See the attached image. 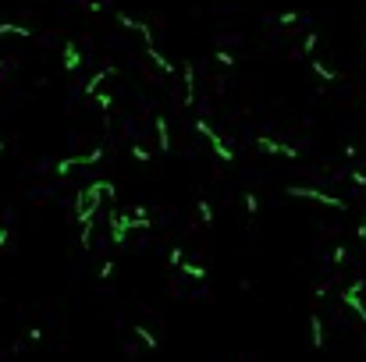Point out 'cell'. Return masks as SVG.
<instances>
[{
  "label": "cell",
  "instance_id": "1",
  "mask_svg": "<svg viewBox=\"0 0 366 362\" xmlns=\"http://www.w3.org/2000/svg\"><path fill=\"white\" fill-rule=\"evenodd\" d=\"M196 132H199V135H207V139H210V146H214V153H217L220 160H225V163H235V153H231V149H228L225 142H220V135L214 132V128H210L207 121H196Z\"/></svg>",
  "mask_w": 366,
  "mask_h": 362
},
{
  "label": "cell",
  "instance_id": "2",
  "mask_svg": "<svg viewBox=\"0 0 366 362\" xmlns=\"http://www.w3.org/2000/svg\"><path fill=\"white\" fill-rule=\"evenodd\" d=\"M288 196H302V199H317L323 206H334V210H345V199L338 196H328V192H320V188H288Z\"/></svg>",
  "mask_w": 366,
  "mask_h": 362
},
{
  "label": "cell",
  "instance_id": "3",
  "mask_svg": "<svg viewBox=\"0 0 366 362\" xmlns=\"http://www.w3.org/2000/svg\"><path fill=\"white\" fill-rule=\"evenodd\" d=\"M256 146H260V149H267V153H274V157H284V160H299V157H302L295 146H288V142H274V139H267V135H260Z\"/></svg>",
  "mask_w": 366,
  "mask_h": 362
},
{
  "label": "cell",
  "instance_id": "4",
  "mask_svg": "<svg viewBox=\"0 0 366 362\" xmlns=\"http://www.w3.org/2000/svg\"><path fill=\"white\" fill-rule=\"evenodd\" d=\"M359 295H363V281H352L349 288H345L341 302L349 306V309H352V313H356V316L363 319V324H366V306H363V298H359Z\"/></svg>",
  "mask_w": 366,
  "mask_h": 362
},
{
  "label": "cell",
  "instance_id": "5",
  "mask_svg": "<svg viewBox=\"0 0 366 362\" xmlns=\"http://www.w3.org/2000/svg\"><path fill=\"white\" fill-rule=\"evenodd\" d=\"M128 231H132V217H125V213H111V242L125 245Z\"/></svg>",
  "mask_w": 366,
  "mask_h": 362
},
{
  "label": "cell",
  "instance_id": "6",
  "mask_svg": "<svg viewBox=\"0 0 366 362\" xmlns=\"http://www.w3.org/2000/svg\"><path fill=\"white\" fill-rule=\"evenodd\" d=\"M100 160H104V149L96 146V149H89L86 157H71V160H60V163H57V174H68L71 167H86V163H100Z\"/></svg>",
  "mask_w": 366,
  "mask_h": 362
},
{
  "label": "cell",
  "instance_id": "7",
  "mask_svg": "<svg viewBox=\"0 0 366 362\" xmlns=\"http://www.w3.org/2000/svg\"><path fill=\"white\" fill-rule=\"evenodd\" d=\"M117 21H121V25H125V29L139 32V36H142V43H146V47H153V32H150V25H146V21H135V18H128L125 11H117Z\"/></svg>",
  "mask_w": 366,
  "mask_h": 362
},
{
  "label": "cell",
  "instance_id": "8",
  "mask_svg": "<svg viewBox=\"0 0 366 362\" xmlns=\"http://www.w3.org/2000/svg\"><path fill=\"white\" fill-rule=\"evenodd\" d=\"M157 142H160V153H171V124H168V117L164 114H157Z\"/></svg>",
  "mask_w": 366,
  "mask_h": 362
},
{
  "label": "cell",
  "instance_id": "9",
  "mask_svg": "<svg viewBox=\"0 0 366 362\" xmlns=\"http://www.w3.org/2000/svg\"><path fill=\"white\" fill-rule=\"evenodd\" d=\"M181 71H185V100H181V103L192 106L196 103V68H192V60L181 64Z\"/></svg>",
  "mask_w": 366,
  "mask_h": 362
},
{
  "label": "cell",
  "instance_id": "10",
  "mask_svg": "<svg viewBox=\"0 0 366 362\" xmlns=\"http://www.w3.org/2000/svg\"><path fill=\"white\" fill-rule=\"evenodd\" d=\"M146 57H150V60L157 64V68H160V71H164V75H174V71H178V68H174V64H171V57H168V54H160L157 47H146Z\"/></svg>",
  "mask_w": 366,
  "mask_h": 362
},
{
  "label": "cell",
  "instance_id": "11",
  "mask_svg": "<svg viewBox=\"0 0 366 362\" xmlns=\"http://www.w3.org/2000/svg\"><path fill=\"white\" fill-rule=\"evenodd\" d=\"M117 75V68H100L89 82H86V96H93V93H100V85H104L107 78H114Z\"/></svg>",
  "mask_w": 366,
  "mask_h": 362
},
{
  "label": "cell",
  "instance_id": "12",
  "mask_svg": "<svg viewBox=\"0 0 366 362\" xmlns=\"http://www.w3.org/2000/svg\"><path fill=\"white\" fill-rule=\"evenodd\" d=\"M310 68H313V75H317V78H323V82H338V78H341V75H338L334 68H328L323 60H313Z\"/></svg>",
  "mask_w": 366,
  "mask_h": 362
},
{
  "label": "cell",
  "instance_id": "13",
  "mask_svg": "<svg viewBox=\"0 0 366 362\" xmlns=\"http://www.w3.org/2000/svg\"><path fill=\"white\" fill-rule=\"evenodd\" d=\"M310 337H313V348H323V319L310 316Z\"/></svg>",
  "mask_w": 366,
  "mask_h": 362
},
{
  "label": "cell",
  "instance_id": "14",
  "mask_svg": "<svg viewBox=\"0 0 366 362\" xmlns=\"http://www.w3.org/2000/svg\"><path fill=\"white\" fill-rule=\"evenodd\" d=\"M65 64H68V71H75L78 64H82V54L75 50V43H68V47H65Z\"/></svg>",
  "mask_w": 366,
  "mask_h": 362
},
{
  "label": "cell",
  "instance_id": "15",
  "mask_svg": "<svg viewBox=\"0 0 366 362\" xmlns=\"http://www.w3.org/2000/svg\"><path fill=\"white\" fill-rule=\"evenodd\" d=\"M178 270H181V273H189V277H196V281H207V267H196V263H181Z\"/></svg>",
  "mask_w": 366,
  "mask_h": 362
},
{
  "label": "cell",
  "instance_id": "16",
  "mask_svg": "<svg viewBox=\"0 0 366 362\" xmlns=\"http://www.w3.org/2000/svg\"><path fill=\"white\" fill-rule=\"evenodd\" d=\"M93 100L100 103V111H104V114L114 111V96H111V93H93Z\"/></svg>",
  "mask_w": 366,
  "mask_h": 362
},
{
  "label": "cell",
  "instance_id": "17",
  "mask_svg": "<svg viewBox=\"0 0 366 362\" xmlns=\"http://www.w3.org/2000/svg\"><path fill=\"white\" fill-rule=\"evenodd\" d=\"M135 337L142 341V345H146V348H157V337L146 330V327H142V324H135Z\"/></svg>",
  "mask_w": 366,
  "mask_h": 362
},
{
  "label": "cell",
  "instance_id": "18",
  "mask_svg": "<svg viewBox=\"0 0 366 362\" xmlns=\"http://www.w3.org/2000/svg\"><path fill=\"white\" fill-rule=\"evenodd\" d=\"M196 210H199V220H203V224H214V206H210L207 199H199Z\"/></svg>",
  "mask_w": 366,
  "mask_h": 362
},
{
  "label": "cell",
  "instance_id": "19",
  "mask_svg": "<svg viewBox=\"0 0 366 362\" xmlns=\"http://www.w3.org/2000/svg\"><path fill=\"white\" fill-rule=\"evenodd\" d=\"M132 157H135L139 163H150V160H153V153H150L146 146H132Z\"/></svg>",
  "mask_w": 366,
  "mask_h": 362
},
{
  "label": "cell",
  "instance_id": "20",
  "mask_svg": "<svg viewBox=\"0 0 366 362\" xmlns=\"http://www.w3.org/2000/svg\"><path fill=\"white\" fill-rule=\"evenodd\" d=\"M317 39H320L317 32H306V36H302V54H313V50H317Z\"/></svg>",
  "mask_w": 366,
  "mask_h": 362
},
{
  "label": "cell",
  "instance_id": "21",
  "mask_svg": "<svg viewBox=\"0 0 366 362\" xmlns=\"http://www.w3.org/2000/svg\"><path fill=\"white\" fill-rule=\"evenodd\" d=\"M217 64H220V68H235V57L228 50H217Z\"/></svg>",
  "mask_w": 366,
  "mask_h": 362
},
{
  "label": "cell",
  "instance_id": "22",
  "mask_svg": "<svg viewBox=\"0 0 366 362\" xmlns=\"http://www.w3.org/2000/svg\"><path fill=\"white\" fill-rule=\"evenodd\" d=\"M242 203H246V210H249V213H260V199H256V192H246V199H242Z\"/></svg>",
  "mask_w": 366,
  "mask_h": 362
},
{
  "label": "cell",
  "instance_id": "23",
  "mask_svg": "<svg viewBox=\"0 0 366 362\" xmlns=\"http://www.w3.org/2000/svg\"><path fill=\"white\" fill-rule=\"evenodd\" d=\"M168 263H171V267H181V263H185V252H181V249H171V252H168Z\"/></svg>",
  "mask_w": 366,
  "mask_h": 362
},
{
  "label": "cell",
  "instance_id": "24",
  "mask_svg": "<svg viewBox=\"0 0 366 362\" xmlns=\"http://www.w3.org/2000/svg\"><path fill=\"white\" fill-rule=\"evenodd\" d=\"M345 256H349V249H345V245H334V256H331L334 267H341V263H345Z\"/></svg>",
  "mask_w": 366,
  "mask_h": 362
},
{
  "label": "cell",
  "instance_id": "25",
  "mask_svg": "<svg viewBox=\"0 0 366 362\" xmlns=\"http://www.w3.org/2000/svg\"><path fill=\"white\" fill-rule=\"evenodd\" d=\"M277 21H281V25H295V21H299V11H284Z\"/></svg>",
  "mask_w": 366,
  "mask_h": 362
},
{
  "label": "cell",
  "instance_id": "26",
  "mask_svg": "<svg viewBox=\"0 0 366 362\" xmlns=\"http://www.w3.org/2000/svg\"><path fill=\"white\" fill-rule=\"evenodd\" d=\"M111 277H114V263L107 260L104 267H100V281H111Z\"/></svg>",
  "mask_w": 366,
  "mask_h": 362
},
{
  "label": "cell",
  "instance_id": "27",
  "mask_svg": "<svg viewBox=\"0 0 366 362\" xmlns=\"http://www.w3.org/2000/svg\"><path fill=\"white\" fill-rule=\"evenodd\" d=\"M341 157H345V160H356V157H359V149H356V142H349V146H345V149H341Z\"/></svg>",
  "mask_w": 366,
  "mask_h": 362
},
{
  "label": "cell",
  "instance_id": "28",
  "mask_svg": "<svg viewBox=\"0 0 366 362\" xmlns=\"http://www.w3.org/2000/svg\"><path fill=\"white\" fill-rule=\"evenodd\" d=\"M352 185L366 188V170H352Z\"/></svg>",
  "mask_w": 366,
  "mask_h": 362
},
{
  "label": "cell",
  "instance_id": "29",
  "mask_svg": "<svg viewBox=\"0 0 366 362\" xmlns=\"http://www.w3.org/2000/svg\"><path fill=\"white\" fill-rule=\"evenodd\" d=\"M359 238H363V242H366V220H363V224H359Z\"/></svg>",
  "mask_w": 366,
  "mask_h": 362
}]
</instances>
